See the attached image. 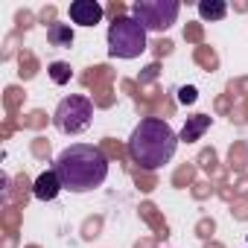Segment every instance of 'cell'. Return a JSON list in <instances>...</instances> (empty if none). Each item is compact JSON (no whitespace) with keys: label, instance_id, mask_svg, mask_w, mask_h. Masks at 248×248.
Listing matches in <instances>:
<instances>
[{"label":"cell","instance_id":"1","mask_svg":"<svg viewBox=\"0 0 248 248\" xmlns=\"http://www.w3.org/2000/svg\"><path fill=\"white\" fill-rule=\"evenodd\" d=\"M56 175L62 178V187L70 193H91L105 184L108 178V158L99 146L91 143H73L59 152L56 158Z\"/></svg>","mask_w":248,"mask_h":248},{"label":"cell","instance_id":"2","mask_svg":"<svg viewBox=\"0 0 248 248\" xmlns=\"http://www.w3.org/2000/svg\"><path fill=\"white\" fill-rule=\"evenodd\" d=\"M178 140L181 138L172 132L170 123H164L158 117H146L135 126V132L129 138V155L140 170H161L164 164L172 161Z\"/></svg>","mask_w":248,"mask_h":248},{"label":"cell","instance_id":"3","mask_svg":"<svg viewBox=\"0 0 248 248\" xmlns=\"http://www.w3.org/2000/svg\"><path fill=\"white\" fill-rule=\"evenodd\" d=\"M143 50H146V30L132 15H123L108 27V53L114 59H138Z\"/></svg>","mask_w":248,"mask_h":248},{"label":"cell","instance_id":"4","mask_svg":"<svg viewBox=\"0 0 248 248\" xmlns=\"http://www.w3.org/2000/svg\"><path fill=\"white\" fill-rule=\"evenodd\" d=\"M129 12L146 32H167L178 18L181 3L178 0H138Z\"/></svg>","mask_w":248,"mask_h":248},{"label":"cell","instance_id":"5","mask_svg":"<svg viewBox=\"0 0 248 248\" xmlns=\"http://www.w3.org/2000/svg\"><path fill=\"white\" fill-rule=\"evenodd\" d=\"M93 120V102L88 96H79V93H70L64 96L56 111H53V126L64 135H79L91 126Z\"/></svg>","mask_w":248,"mask_h":248},{"label":"cell","instance_id":"6","mask_svg":"<svg viewBox=\"0 0 248 248\" xmlns=\"http://www.w3.org/2000/svg\"><path fill=\"white\" fill-rule=\"evenodd\" d=\"M67 12H70V21L79 27H93L102 21V6L96 0H73Z\"/></svg>","mask_w":248,"mask_h":248},{"label":"cell","instance_id":"7","mask_svg":"<svg viewBox=\"0 0 248 248\" xmlns=\"http://www.w3.org/2000/svg\"><path fill=\"white\" fill-rule=\"evenodd\" d=\"M62 190H64V187H62V178L56 175V170L41 172V175L35 178V184H32V193H35L38 202H53Z\"/></svg>","mask_w":248,"mask_h":248},{"label":"cell","instance_id":"8","mask_svg":"<svg viewBox=\"0 0 248 248\" xmlns=\"http://www.w3.org/2000/svg\"><path fill=\"white\" fill-rule=\"evenodd\" d=\"M207 129H210V117H207V114L187 117L184 129H181V140H184V143H196V140H202V135H204Z\"/></svg>","mask_w":248,"mask_h":248},{"label":"cell","instance_id":"9","mask_svg":"<svg viewBox=\"0 0 248 248\" xmlns=\"http://www.w3.org/2000/svg\"><path fill=\"white\" fill-rule=\"evenodd\" d=\"M47 41L53 44V47H73V41H76V35H73V30H70V24H50L47 27Z\"/></svg>","mask_w":248,"mask_h":248},{"label":"cell","instance_id":"10","mask_svg":"<svg viewBox=\"0 0 248 248\" xmlns=\"http://www.w3.org/2000/svg\"><path fill=\"white\" fill-rule=\"evenodd\" d=\"M199 15L204 21H222L228 15V3H222V0H199Z\"/></svg>","mask_w":248,"mask_h":248},{"label":"cell","instance_id":"11","mask_svg":"<svg viewBox=\"0 0 248 248\" xmlns=\"http://www.w3.org/2000/svg\"><path fill=\"white\" fill-rule=\"evenodd\" d=\"M70 76H73V70H70L67 62H53V64H50V79H53L56 85H67Z\"/></svg>","mask_w":248,"mask_h":248},{"label":"cell","instance_id":"12","mask_svg":"<svg viewBox=\"0 0 248 248\" xmlns=\"http://www.w3.org/2000/svg\"><path fill=\"white\" fill-rule=\"evenodd\" d=\"M178 102H184V105H190V102H196V88H181L178 91Z\"/></svg>","mask_w":248,"mask_h":248}]
</instances>
